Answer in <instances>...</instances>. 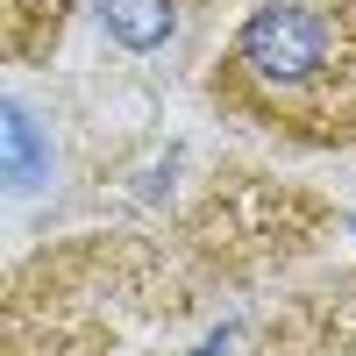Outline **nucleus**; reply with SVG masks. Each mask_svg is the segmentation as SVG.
Returning a JSON list of instances; mask_svg holds the SVG:
<instances>
[{
	"label": "nucleus",
	"instance_id": "nucleus-1",
	"mask_svg": "<svg viewBox=\"0 0 356 356\" xmlns=\"http://www.w3.org/2000/svg\"><path fill=\"white\" fill-rule=\"evenodd\" d=\"M207 100L292 150H356V0H257L207 72Z\"/></svg>",
	"mask_w": 356,
	"mask_h": 356
},
{
	"label": "nucleus",
	"instance_id": "nucleus-2",
	"mask_svg": "<svg viewBox=\"0 0 356 356\" xmlns=\"http://www.w3.org/2000/svg\"><path fill=\"white\" fill-rule=\"evenodd\" d=\"M79 0H0V50L8 65H50V50L65 43Z\"/></svg>",
	"mask_w": 356,
	"mask_h": 356
},
{
	"label": "nucleus",
	"instance_id": "nucleus-3",
	"mask_svg": "<svg viewBox=\"0 0 356 356\" xmlns=\"http://www.w3.org/2000/svg\"><path fill=\"white\" fill-rule=\"evenodd\" d=\"M93 15H100V29L122 50H164L178 29H186V15H193V0H93Z\"/></svg>",
	"mask_w": 356,
	"mask_h": 356
},
{
	"label": "nucleus",
	"instance_id": "nucleus-4",
	"mask_svg": "<svg viewBox=\"0 0 356 356\" xmlns=\"http://www.w3.org/2000/svg\"><path fill=\"white\" fill-rule=\"evenodd\" d=\"M8 150H15V186H29V171H36V136H29L22 107H8Z\"/></svg>",
	"mask_w": 356,
	"mask_h": 356
}]
</instances>
